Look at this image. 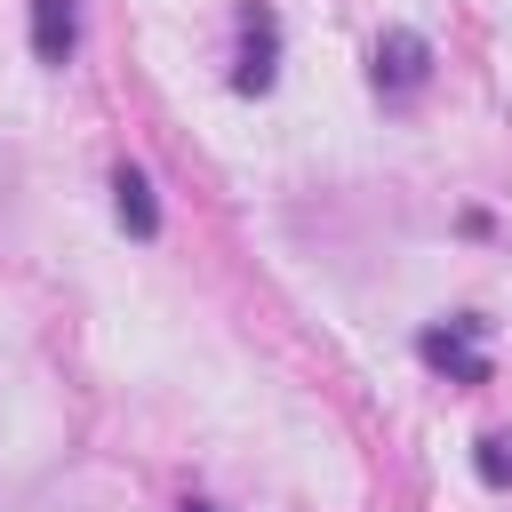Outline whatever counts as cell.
<instances>
[{"label":"cell","instance_id":"5b68a950","mask_svg":"<svg viewBox=\"0 0 512 512\" xmlns=\"http://www.w3.org/2000/svg\"><path fill=\"white\" fill-rule=\"evenodd\" d=\"M72 48H80V0H32V56L64 72Z\"/></svg>","mask_w":512,"mask_h":512},{"label":"cell","instance_id":"7a4b0ae2","mask_svg":"<svg viewBox=\"0 0 512 512\" xmlns=\"http://www.w3.org/2000/svg\"><path fill=\"white\" fill-rule=\"evenodd\" d=\"M280 80V16L264 0H240V56H232V88L240 96H264Z\"/></svg>","mask_w":512,"mask_h":512},{"label":"cell","instance_id":"8992f818","mask_svg":"<svg viewBox=\"0 0 512 512\" xmlns=\"http://www.w3.org/2000/svg\"><path fill=\"white\" fill-rule=\"evenodd\" d=\"M472 464H480V480H488V488H512V440H504V432H488Z\"/></svg>","mask_w":512,"mask_h":512},{"label":"cell","instance_id":"52a82bcc","mask_svg":"<svg viewBox=\"0 0 512 512\" xmlns=\"http://www.w3.org/2000/svg\"><path fill=\"white\" fill-rule=\"evenodd\" d=\"M176 512H216V504H200V496H184V504H176Z\"/></svg>","mask_w":512,"mask_h":512},{"label":"cell","instance_id":"3957f363","mask_svg":"<svg viewBox=\"0 0 512 512\" xmlns=\"http://www.w3.org/2000/svg\"><path fill=\"white\" fill-rule=\"evenodd\" d=\"M368 80H376V96H416V88L432 80V40H424L416 24H392V32L376 40Z\"/></svg>","mask_w":512,"mask_h":512},{"label":"cell","instance_id":"6da1fadb","mask_svg":"<svg viewBox=\"0 0 512 512\" xmlns=\"http://www.w3.org/2000/svg\"><path fill=\"white\" fill-rule=\"evenodd\" d=\"M480 336H488V320H480V312H456L448 328H424V336H416V360L440 368V376H456V384H488Z\"/></svg>","mask_w":512,"mask_h":512},{"label":"cell","instance_id":"277c9868","mask_svg":"<svg viewBox=\"0 0 512 512\" xmlns=\"http://www.w3.org/2000/svg\"><path fill=\"white\" fill-rule=\"evenodd\" d=\"M112 216H120L128 240H160V200H152V176H144L136 160L112 168Z\"/></svg>","mask_w":512,"mask_h":512}]
</instances>
